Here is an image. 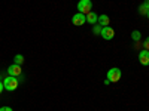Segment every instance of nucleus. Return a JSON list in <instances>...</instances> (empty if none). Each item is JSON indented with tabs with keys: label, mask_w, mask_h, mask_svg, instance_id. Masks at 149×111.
<instances>
[{
	"label": "nucleus",
	"mask_w": 149,
	"mask_h": 111,
	"mask_svg": "<svg viewBox=\"0 0 149 111\" xmlns=\"http://www.w3.org/2000/svg\"><path fill=\"white\" fill-rule=\"evenodd\" d=\"M18 84H19V82H18V77H14V76H8L5 80H3V86H5V89L6 90H15L17 88H18Z\"/></svg>",
	"instance_id": "obj_1"
},
{
	"label": "nucleus",
	"mask_w": 149,
	"mask_h": 111,
	"mask_svg": "<svg viewBox=\"0 0 149 111\" xmlns=\"http://www.w3.org/2000/svg\"><path fill=\"white\" fill-rule=\"evenodd\" d=\"M93 9V2L91 0H79L78 2V10L81 12V14L86 15V14H90Z\"/></svg>",
	"instance_id": "obj_2"
},
{
	"label": "nucleus",
	"mask_w": 149,
	"mask_h": 111,
	"mask_svg": "<svg viewBox=\"0 0 149 111\" xmlns=\"http://www.w3.org/2000/svg\"><path fill=\"white\" fill-rule=\"evenodd\" d=\"M121 76H122V73H121V70L119 68H110L109 71H107V80L109 82H112V83H116V82H119L121 80Z\"/></svg>",
	"instance_id": "obj_3"
},
{
	"label": "nucleus",
	"mask_w": 149,
	"mask_h": 111,
	"mask_svg": "<svg viewBox=\"0 0 149 111\" xmlns=\"http://www.w3.org/2000/svg\"><path fill=\"white\" fill-rule=\"evenodd\" d=\"M85 22H86V15L81 14V12H78V14H74L72 16V24H73V25L81 27V25H84Z\"/></svg>",
	"instance_id": "obj_4"
},
{
	"label": "nucleus",
	"mask_w": 149,
	"mask_h": 111,
	"mask_svg": "<svg viewBox=\"0 0 149 111\" xmlns=\"http://www.w3.org/2000/svg\"><path fill=\"white\" fill-rule=\"evenodd\" d=\"M100 36L103 37L104 40H112L115 37V30L112 28L110 25H107V27H103L102 28V33H100Z\"/></svg>",
	"instance_id": "obj_5"
},
{
	"label": "nucleus",
	"mask_w": 149,
	"mask_h": 111,
	"mask_svg": "<svg viewBox=\"0 0 149 111\" xmlns=\"http://www.w3.org/2000/svg\"><path fill=\"white\" fill-rule=\"evenodd\" d=\"M8 74L9 76H14V77H18L22 74V70H21V65H17V64H12L9 68H8Z\"/></svg>",
	"instance_id": "obj_6"
},
{
	"label": "nucleus",
	"mask_w": 149,
	"mask_h": 111,
	"mask_svg": "<svg viewBox=\"0 0 149 111\" xmlns=\"http://www.w3.org/2000/svg\"><path fill=\"white\" fill-rule=\"evenodd\" d=\"M139 61H140L142 65H149V51H146V49L140 51V53H139Z\"/></svg>",
	"instance_id": "obj_7"
},
{
	"label": "nucleus",
	"mask_w": 149,
	"mask_h": 111,
	"mask_svg": "<svg viewBox=\"0 0 149 111\" xmlns=\"http://www.w3.org/2000/svg\"><path fill=\"white\" fill-rule=\"evenodd\" d=\"M97 21H98V15L95 14V12L91 10L90 14H86V22H88V24H93V25H95Z\"/></svg>",
	"instance_id": "obj_8"
},
{
	"label": "nucleus",
	"mask_w": 149,
	"mask_h": 111,
	"mask_svg": "<svg viewBox=\"0 0 149 111\" xmlns=\"http://www.w3.org/2000/svg\"><path fill=\"white\" fill-rule=\"evenodd\" d=\"M97 22L100 24L102 27H107V25H110V19H109L107 15H100V16H98V21H97Z\"/></svg>",
	"instance_id": "obj_9"
},
{
	"label": "nucleus",
	"mask_w": 149,
	"mask_h": 111,
	"mask_svg": "<svg viewBox=\"0 0 149 111\" xmlns=\"http://www.w3.org/2000/svg\"><path fill=\"white\" fill-rule=\"evenodd\" d=\"M148 10H149V0H145V2L140 5V8H139V14L140 15H146Z\"/></svg>",
	"instance_id": "obj_10"
},
{
	"label": "nucleus",
	"mask_w": 149,
	"mask_h": 111,
	"mask_svg": "<svg viewBox=\"0 0 149 111\" xmlns=\"http://www.w3.org/2000/svg\"><path fill=\"white\" fill-rule=\"evenodd\" d=\"M22 62H24V56H22L21 53H18V55H15V56H14V64L21 65Z\"/></svg>",
	"instance_id": "obj_11"
},
{
	"label": "nucleus",
	"mask_w": 149,
	"mask_h": 111,
	"mask_svg": "<svg viewBox=\"0 0 149 111\" xmlns=\"http://www.w3.org/2000/svg\"><path fill=\"white\" fill-rule=\"evenodd\" d=\"M140 37H142V33L137 31V30H134V31L131 33V39H133L134 42H139V40H140Z\"/></svg>",
	"instance_id": "obj_12"
},
{
	"label": "nucleus",
	"mask_w": 149,
	"mask_h": 111,
	"mask_svg": "<svg viewBox=\"0 0 149 111\" xmlns=\"http://www.w3.org/2000/svg\"><path fill=\"white\" fill-rule=\"evenodd\" d=\"M102 28H103V27L100 25V24H95V25L93 27V33L98 36V34H100V33H102Z\"/></svg>",
	"instance_id": "obj_13"
},
{
	"label": "nucleus",
	"mask_w": 149,
	"mask_h": 111,
	"mask_svg": "<svg viewBox=\"0 0 149 111\" xmlns=\"http://www.w3.org/2000/svg\"><path fill=\"white\" fill-rule=\"evenodd\" d=\"M143 47L146 49V51H149V36L146 37V40H145V43H143Z\"/></svg>",
	"instance_id": "obj_14"
},
{
	"label": "nucleus",
	"mask_w": 149,
	"mask_h": 111,
	"mask_svg": "<svg viewBox=\"0 0 149 111\" xmlns=\"http://www.w3.org/2000/svg\"><path fill=\"white\" fill-rule=\"evenodd\" d=\"M0 111H12V108L10 107H2V108H0Z\"/></svg>",
	"instance_id": "obj_15"
},
{
	"label": "nucleus",
	"mask_w": 149,
	"mask_h": 111,
	"mask_svg": "<svg viewBox=\"0 0 149 111\" xmlns=\"http://www.w3.org/2000/svg\"><path fill=\"white\" fill-rule=\"evenodd\" d=\"M3 89H5V86H3V83H2V82H0V93L3 92Z\"/></svg>",
	"instance_id": "obj_16"
},
{
	"label": "nucleus",
	"mask_w": 149,
	"mask_h": 111,
	"mask_svg": "<svg viewBox=\"0 0 149 111\" xmlns=\"http://www.w3.org/2000/svg\"><path fill=\"white\" fill-rule=\"evenodd\" d=\"M146 16H148V19H149V10H148V14H146Z\"/></svg>",
	"instance_id": "obj_17"
}]
</instances>
